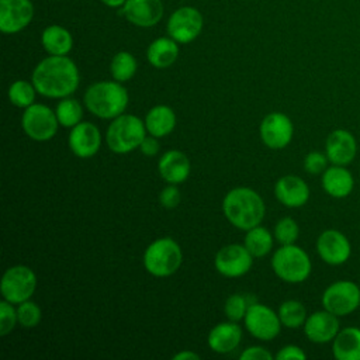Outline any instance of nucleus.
Here are the masks:
<instances>
[{
	"label": "nucleus",
	"instance_id": "nucleus-25",
	"mask_svg": "<svg viewBox=\"0 0 360 360\" xmlns=\"http://www.w3.org/2000/svg\"><path fill=\"white\" fill-rule=\"evenodd\" d=\"M179 58V42L172 37H160L152 41L146 49L148 62L158 69L172 66Z\"/></svg>",
	"mask_w": 360,
	"mask_h": 360
},
{
	"label": "nucleus",
	"instance_id": "nucleus-7",
	"mask_svg": "<svg viewBox=\"0 0 360 360\" xmlns=\"http://www.w3.org/2000/svg\"><path fill=\"white\" fill-rule=\"evenodd\" d=\"M321 302L339 318L350 315L360 307V287L352 280H338L325 288Z\"/></svg>",
	"mask_w": 360,
	"mask_h": 360
},
{
	"label": "nucleus",
	"instance_id": "nucleus-10",
	"mask_svg": "<svg viewBox=\"0 0 360 360\" xmlns=\"http://www.w3.org/2000/svg\"><path fill=\"white\" fill-rule=\"evenodd\" d=\"M202 27V14L191 6L179 7L167 20V34L179 44H188L194 41L201 34Z\"/></svg>",
	"mask_w": 360,
	"mask_h": 360
},
{
	"label": "nucleus",
	"instance_id": "nucleus-21",
	"mask_svg": "<svg viewBox=\"0 0 360 360\" xmlns=\"http://www.w3.org/2000/svg\"><path fill=\"white\" fill-rule=\"evenodd\" d=\"M158 170L160 177L169 184H180L187 180L191 172V163L186 153L172 149L165 152L159 162Z\"/></svg>",
	"mask_w": 360,
	"mask_h": 360
},
{
	"label": "nucleus",
	"instance_id": "nucleus-28",
	"mask_svg": "<svg viewBox=\"0 0 360 360\" xmlns=\"http://www.w3.org/2000/svg\"><path fill=\"white\" fill-rule=\"evenodd\" d=\"M273 236L267 228L257 225L246 231L243 245L253 257H264L273 248Z\"/></svg>",
	"mask_w": 360,
	"mask_h": 360
},
{
	"label": "nucleus",
	"instance_id": "nucleus-2",
	"mask_svg": "<svg viewBox=\"0 0 360 360\" xmlns=\"http://www.w3.org/2000/svg\"><path fill=\"white\" fill-rule=\"evenodd\" d=\"M222 211L235 228L249 231L262 224L266 207L257 191L249 187H236L225 194Z\"/></svg>",
	"mask_w": 360,
	"mask_h": 360
},
{
	"label": "nucleus",
	"instance_id": "nucleus-35",
	"mask_svg": "<svg viewBox=\"0 0 360 360\" xmlns=\"http://www.w3.org/2000/svg\"><path fill=\"white\" fill-rule=\"evenodd\" d=\"M248 308H249V305L246 302V298L240 294L229 295L225 301V305H224V311H225L226 318L229 321H233V322H238V321L243 319L245 315H246Z\"/></svg>",
	"mask_w": 360,
	"mask_h": 360
},
{
	"label": "nucleus",
	"instance_id": "nucleus-19",
	"mask_svg": "<svg viewBox=\"0 0 360 360\" xmlns=\"http://www.w3.org/2000/svg\"><path fill=\"white\" fill-rule=\"evenodd\" d=\"M121 8L124 17L141 28L156 25L165 11L162 0H127Z\"/></svg>",
	"mask_w": 360,
	"mask_h": 360
},
{
	"label": "nucleus",
	"instance_id": "nucleus-29",
	"mask_svg": "<svg viewBox=\"0 0 360 360\" xmlns=\"http://www.w3.org/2000/svg\"><path fill=\"white\" fill-rule=\"evenodd\" d=\"M278 318L283 326L288 329H297L304 326L307 321V309L301 301L297 300H287L278 307Z\"/></svg>",
	"mask_w": 360,
	"mask_h": 360
},
{
	"label": "nucleus",
	"instance_id": "nucleus-31",
	"mask_svg": "<svg viewBox=\"0 0 360 360\" xmlns=\"http://www.w3.org/2000/svg\"><path fill=\"white\" fill-rule=\"evenodd\" d=\"M55 112H56L59 125L65 128H73L82 121V117H83L82 104L76 98H70V97L62 98L58 103Z\"/></svg>",
	"mask_w": 360,
	"mask_h": 360
},
{
	"label": "nucleus",
	"instance_id": "nucleus-5",
	"mask_svg": "<svg viewBox=\"0 0 360 360\" xmlns=\"http://www.w3.org/2000/svg\"><path fill=\"white\" fill-rule=\"evenodd\" d=\"M271 269L274 274L285 283L298 284L305 281L312 270V263L308 253L297 246L281 245L271 257Z\"/></svg>",
	"mask_w": 360,
	"mask_h": 360
},
{
	"label": "nucleus",
	"instance_id": "nucleus-26",
	"mask_svg": "<svg viewBox=\"0 0 360 360\" xmlns=\"http://www.w3.org/2000/svg\"><path fill=\"white\" fill-rule=\"evenodd\" d=\"M145 127L149 135L163 138L169 135L176 127V114L173 108L165 104L152 107L145 117Z\"/></svg>",
	"mask_w": 360,
	"mask_h": 360
},
{
	"label": "nucleus",
	"instance_id": "nucleus-11",
	"mask_svg": "<svg viewBox=\"0 0 360 360\" xmlns=\"http://www.w3.org/2000/svg\"><path fill=\"white\" fill-rule=\"evenodd\" d=\"M243 321L248 332L259 340H273L281 329L278 314L259 302L249 305Z\"/></svg>",
	"mask_w": 360,
	"mask_h": 360
},
{
	"label": "nucleus",
	"instance_id": "nucleus-37",
	"mask_svg": "<svg viewBox=\"0 0 360 360\" xmlns=\"http://www.w3.org/2000/svg\"><path fill=\"white\" fill-rule=\"evenodd\" d=\"M329 159L326 153L312 150L305 155L304 158V169L309 174H322L328 167Z\"/></svg>",
	"mask_w": 360,
	"mask_h": 360
},
{
	"label": "nucleus",
	"instance_id": "nucleus-36",
	"mask_svg": "<svg viewBox=\"0 0 360 360\" xmlns=\"http://www.w3.org/2000/svg\"><path fill=\"white\" fill-rule=\"evenodd\" d=\"M17 322V308H14L11 302L3 300L0 302V335H8L15 328Z\"/></svg>",
	"mask_w": 360,
	"mask_h": 360
},
{
	"label": "nucleus",
	"instance_id": "nucleus-12",
	"mask_svg": "<svg viewBox=\"0 0 360 360\" xmlns=\"http://www.w3.org/2000/svg\"><path fill=\"white\" fill-rule=\"evenodd\" d=\"M214 264L218 273L225 277H242L250 270L253 264V256L245 245L231 243L218 250L214 259Z\"/></svg>",
	"mask_w": 360,
	"mask_h": 360
},
{
	"label": "nucleus",
	"instance_id": "nucleus-30",
	"mask_svg": "<svg viewBox=\"0 0 360 360\" xmlns=\"http://www.w3.org/2000/svg\"><path fill=\"white\" fill-rule=\"evenodd\" d=\"M136 68H138V63L135 56L131 52L120 51L111 59L110 73L114 80L124 83L134 77V75L136 73Z\"/></svg>",
	"mask_w": 360,
	"mask_h": 360
},
{
	"label": "nucleus",
	"instance_id": "nucleus-40",
	"mask_svg": "<svg viewBox=\"0 0 360 360\" xmlns=\"http://www.w3.org/2000/svg\"><path fill=\"white\" fill-rule=\"evenodd\" d=\"M240 360H271L273 354L262 346H250L239 354Z\"/></svg>",
	"mask_w": 360,
	"mask_h": 360
},
{
	"label": "nucleus",
	"instance_id": "nucleus-41",
	"mask_svg": "<svg viewBox=\"0 0 360 360\" xmlns=\"http://www.w3.org/2000/svg\"><path fill=\"white\" fill-rule=\"evenodd\" d=\"M159 148H160V146H159L158 138L153 136V135L145 136L143 141H142V143H141V146H139L141 152H142L145 156H155V155H158Z\"/></svg>",
	"mask_w": 360,
	"mask_h": 360
},
{
	"label": "nucleus",
	"instance_id": "nucleus-3",
	"mask_svg": "<svg viewBox=\"0 0 360 360\" xmlns=\"http://www.w3.org/2000/svg\"><path fill=\"white\" fill-rule=\"evenodd\" d=\"M86 108L103 120H114L124 114L129 96L127 89L117 80H104L87 87L83 97Z\"/></svg>",
	"mask_w": 360,
	"mask_h": 360
},
{
	"label": "nucleus",
	"instance_id": "nucleus-24",
	"mask_svg": "<svg viewBox=\"0 0 360 360\" xmlns=\"http://www.w3.org/2000/svg\"><path fill=\"white\" fill-rule=\"evenodd\" d=\"M332 354L336 360H360V328L340 329L332 340Z\"/></svg>",
	"mask_w": 360,
	"mask_h": 360
},
{
	"label": "nucleus",
	"instance_id": "nucleus-6",
	"mask_svg": "<svg viewBox=\"0 0 360 360\" xmlns=\"http://www.w3.org/2000/svg\"><path fill=\"white\" fill-rule=\"evenodd\" d=\"M183 262L180 245L172 238L153 240L143 253V266L155 277H169L174 274Z\"/></svg>",
	"mask_w": 360,
	"mask_h": 360
},
{
	"label": "nucleus",
	"instance_id": "nucleus-8",
	"mask_svg": "<svg viewBox=\"0 0 360 360\" xmlns=\"http://www.w3.org/2000/svg\"><path fill=\"white\" fill-rule=\"evenodd\" d=\"M37 288V276L28 266L17 264L7 269L1 277V295L11 304H21L32 297Z\"/></svg>",
	"mask_w": 360,
	"mask_h": 360
},
{
	"label": "nucleus",
	"instance_id": "nucleus-16",
	"mask_svg": "<svg viewBox=\"0 0 360 360\" xmlns=\"http://www.w3.org/2000/svg\"><path fill=\"white\" fill-rule=\"evenodd\" d=\"M68 143L75 156L89 159L94 156L101 146L100 129L91 122L80 121L70 129Z\"/></svg>",
	"mask_w": 360,
	"mask_h": 360
},
{
	"label": "nucleus",
	"instance_id": "nucleus-20",
	"mask_svg": "<svg viewBox=\"0 0 360 360\" xmlns=\"http://www.w3.org/2000/svg\"><path fill=\"white\" fill-rule=\"evenodd\" d=\"M274 195L283 205L298 208L305 205L309 200V187L301 177L287 174L276 181Z\"/></svg>",
	"mask_w": 360,
	"mask_h": 360
},
{
	"label": "nucleus",
	"instance_id": "nucleus-1",
	"mask_svg": "<svg viewBox=\"0 0 360 360\" xmlns=\"http://www.w3.org/2000/svg\"><path fill=\"white\" fill-rule=\"evenodd\" d=\"M31 82L41 96L65 98L76 91L80 75L76 63L69 56L49 55L34 68Z\"/></svg>",
	"mask_w": 360,
	"mask_h": 360
},
{
	"label": "nucleus",
	"instance_id": "nucleus-34",
	"mask_svg": "<svg viewBox=\"0 0 360 360\" xmlns=\"http://www.w3.org/2000/svg\"><path fill=\"white\" fill-rule=\"evenodd\" d=\"M17 318H18V323L22 328L31 329V328H35L41 322L42 312H41V308L35 302L27 300V301L18 304Z\"/></svg>",
	"mask_w": 360,
	"mask_h": 360
},
{
	"label": "nucleus",
	"instance_id": "nucleus-18",
	"mask_svg": "<svg viewBox=\"0 0 360 360\" xmlns=\"http://www.w3.org/2000/svg\"><path fill=\"white\" fill-rule=\"evenodd\" d=\"M340 330L339 316L326 311H315L307 316L304 333L312 343H329Z\"/></svg>",
	"mask_w": 360,
	"mask_h": 360
},
{
	"label": "nucleus",
	"instance_id": "nucleus-13",
	"mask_svg": "<svg viewBox=\"0 0 360 360\" xmlns=\"http://www.w3.org/2000/svg\"><path fill=\"white\" fill-rule=\"evenodd\" d=\"M259 134L263 143L270 149L285 148L294 135V125L288 115L284 112L267 114L259 127Z\"/></svg>",
	"mask_w": 360,
	"mask_h": 360
},
{
	"label": "nucleus",
	"instance_id": "nucleus-22",
	"mask_svg": "<svg viewBox=\"0 0 360 360\" xmlns=\"http://www.w3.org/2000/svg\"><path fill=\"white\" fill-rule=\"evenodd\" d=\"M322 188L333 198H345L354 188V177L346 166L330 165L322 173Z\"/></svg>",
	"mask_w": 360,
	"mask_h": 360
},
{
	"label": "nucleus",
	"instance_id": "nucleus-33",
	"mask_svg": "<svg viewBox=\"0 0 360 360\" xmlns=\"http://www.w3.org/2000/svg\"><path fill=\"white\" fill-rule=\"evenodd\" d=\"M274 239L280 245H291L295 243L300 235V228L295 219L290 217H284L280 221H277L274 226Z\"/></svg>",
	"mask_w": 360,
	"mask_h": 360
},
{
	"label": "nucleus",
	"instance_id": "nucleus-17",
	"mask_svg": "<svg viewBox=\"0 0 360 360\" xmlns=\"http://www.w3.org/2000/svg\"><path fill=\"white\" fill-rule=\"evenodd\" d=\"M325 153L330 165L347 166L357 155V141L350 131L343 128L335 129L325 141Z\"/></svg>",
	"mask_w": 360,
	"mask_h": 360
},
{
	"label": "nucleus",
	"instance_id": "nucleus-15",
	"mask_svg": "<svg viewBox=\"0 0 360 360\" xmlns=\"http://www.w3.org/2000/svg\"><path fill=\"white\" fill-rule=\"evenodd\" d=\"M32 18L34 4L31 0H0V31L3 34L22 31Z\"/></svg>",
	"mask_w": 360,
	"mask_h": 360
},
{
	"label": "nucleus",
	"instance_id": "nucleus-43",
	"mask_svg": "<svg viewBox=\"0 0 360 360\" xmlns=\"http://www.w3.org/2000/svg\"><path fill=\"white\" fill-rule=\"evenodd\" d=\"M125 1L127 0H101V3L110 8H120L125 4Z\"/></svg>",
	"mask_w": 360,
	"mask_h": 360
},
{
	"label": "nucleus",
	"instance_id": "nucleus-27",
	"mask_svg": "<svg viewBox=\"0 0 360 360\" xmlns=\"http://www.w3.org/2000/svg\"><path fill=\"white\" fill-rule=\"evenodd\" d=\"M41 44L49 55L63 56L73 48L72 34L62 25H48L41 34Z\"/></svg>",
	"mask_w": 360,
	"mask_h": 360
},
{
	"label": "nucleus",
	"instance_id": "nucleus-14",
	"mask_svg": "<svg viewBox=\"0 0 360 360\" xmlns=\"http://www.w3.org/2000/svg\"><path fill=\"white\" fill-rule=\"evenodd\" d=\"M316 252L326 264L340 266L349 260L352 245L343 232L326 229L321 232L316 239Z\"/></svg>",
	"mask_w": 360,
	"mask_h": 360
},
{
	"label": "nucleus",
	"instance_id": "nucleus-4",
	"mask_svg": "<svg viewBox=\"0 0 360 360\" xmlns=\"http://www.w3.org/2000/svg\"><path fill=\"white\" fill-rule=\"evenodd\" d=\"M145 136V121L132 114H121L115 117L108 125L105 132V142L110 150L122 155L139 148Z\"/></svg>",
	"mask_w": 360,
	"mask_h": 360
},
{
	"label": "nucleus",
	"instance_id": "nucleus-38",
	"mask_svg": "<svg viewBox=\"0 0 360 360\" xmlns=\"http://www.w3.org/2000/svg\"><path fill=\"white\" fill-rule=\"evenodd\" d=\"M159 201L165 208H176L180 204V191L176 184H169L159 194Z\"/></svg>",
	"mask_w": 360,
	"mask_h": 360
},
{
	"label": "nucleus",
	"instance_id": "nucleus-32",
	"mask_svg": "<svg viewBox=\"0 0 360 360\" xmlns=\"http://www.w3.org/2000/svg\"><path fill=\"white\" fill-rule=\"evenodd\" d=\"M35 93H37V89L32 84V82L30 83L27 80H15L8 87V100L15 107L27 108L31 104H34Z\"/></svg>",
	"mask_w": 360,
	"mask_h": 360
},
{
	"label": "nucleus",
	"instance_id": "nucleus-39",
	"mask_svg": "<svg viewBox=\"0 0 360 360\" xmlns=\"http://www.w3.org/2000/svg\"><path fill=\"white\" fill-rule=\"evenodd\" d=\"M277 360H304L307 359L305 352L297 346V345H287L284 347H281L277 354L274 356Z\"/></svg>",
	"mask_w": 360,
	"mask_h": 360
},
{
	"label": "nucleus",
	"instance_id": "nucleus-42",
	"mask_svg": "<svg viewBox=\"0 0 360 360\" xmlns=\"http://www.w3.org/2000/svg\"><path fill=\"white\" fill-rule=\"evenodd\" d=\"M200 356L191 350H183L173 356V360H198Z\"/></svg>",
	"mask_w": 360,
	"mask_h": 360
},
{
	"label": "nucleus",
	"instance_id": "nucleus-9",
	"mask_svg": "<svg viewBox=\"0 0 360 360\" xmlns=\"http://www.w3.org/2000/svg\"><path fill=\"white\" fill-rule=\"evenodd\" d=\"M58 117L45 104H31L25 108L21 117V127L28 138L44 142L52 139L58 132Z\"/></svg>",
	"mask_w": 360,
	"mask_h": 360
},
{
	"label": "nucleus",
	"instance_id": "nucleus-23",
	"mask_svg": "<svg viewBox=\"0 0 360 360\" xmlns=\"http://www.w3.org/2000/svg\"><path fill=\"white\" fill-rule=\"evenodd\" d=\"M242 340V329L240 326L233 322H221L215 325L207 338V343L210 349L215 353L225 354L235 350Z\"/></svg>",
	"mask_w": 360,
	"mask_h": 360
}]
</instances>
